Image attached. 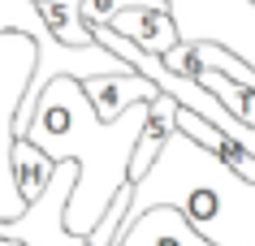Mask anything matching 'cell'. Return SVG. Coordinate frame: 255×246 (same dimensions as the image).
<instances>
[{"label":"cell","mask_w":255,"mask_h":246,"mask_svg":"<svg viewBox=\"0 0 255 246\" xmlns=\"http://www.w3.org/2000/svg\"><path fill=\"white\" fill-rule=\"evenodd\" d=\"M147 121H151V99L130 104L121 117H100L82 78L61 74L48 82L22 138L39 143L52 160L78 164V186L65 207V225L74 233H91L113 207V199L126 186H134L130 164H134V147Z\"/></svg>","instance_id":"6da1fadb"},{"label":"cell","mask_w":255,"mask_h":246,"mask_svg":"<svg viewBox=\"0 0 255 246\" xmlns=\"http://www.w3.org/2000/svg\"><path fill=\"white\" fill-rule=\"evenodd\" d=\"M160 203L182 207L195 220V229L208 233L216 246H255V181L229 168L182 125L169 134L151 173L134 181V203L126 212V225H134L143 212Z\"/></svg>","instance_id":"7a4b0ae2"},{"label":"cell","mask_w":255,"mask_h":246,"mask_svg":"<svg viewBox=\"0 0 255 246\" xmlns=\"http://www.w3.org/2000/svg\"><path fill=\"white\" fill-rule=\"evenodd\" d=\"M35 65H39V39L26 30H4L0 35V220H17L30 207L13 168V147H17V112L30 91Z\"/></svg>","instance_id":"3957f363"},{"label":"cell","mask_w":255,"mask_h":246,"mask_svg":"<svg viewBox=\"0 0 255 246\" xmlns=\"http://www.w3.org/2000/svg\"><path fill=\"white\" fill-rule=\"evenodd\" d=\"M182 43H221L255 69V0H169Z\"/></svg>","instance_id":"277c9868"},{"label":"cell","mask_w":255,"mask_h":246,"mask_svg":"<svg viewBox=\"0 0 255 246\" xmlns=\"http://www.w3.org/2000/svg\"><path fill=\"white\" fill-rule=\"evenodd\" d=\"M74 186H78V164L61 160L52 181L30 199V207L22 216L0 220V233L17 238V242H26V246H91V233H74L65 225V207H69Z\"/></svg>","instance_id":"5b68a950"},{"label":"cell","mask_w":255,"mask_h":246,"mask_svg":"<svg viewBox=\"0 0 255 246\" xmlns=\"http://www.w3.org/2000/svg\"><path fill=\"white\" fill-rule=\"evenodd\" d=\"M117 246H216L208 233L195 229V220L173 203H160L143 212L134 225L117 233Z\"/></svg>","instance_id":"8992f818"},{"label":"cell","mask_w":255,"mask_h":246,"mask_svg":"<svg viewBox=\"0 0 255 246\" xmlns=\"http://www.w3.org/2000/svg\"><path fill=\"white\" fill-rule=\"evenodd\" d=\"M82 86L95 99L100 117H121L138 99H160V86L138 69H130V74H95V78H82Z\"/></svg>","instance_id":"52a82bcc"},{"label":"cell","mask_w":255,"mask_h":246,"mask_svg":"<svg viewBox=\"0 0 255 246\" xmlns=\"http://www.w3.org/2000/svg\"><path fill=\"white\" fill-rule=\"evenodd\" d=\"M56 164L48 151L39 147V143H30V138H17V147H13V168H17V181H22V190H26V199H35V194L52 181L56 173Z\"/></svg>","instance_id":"ba28073f"}]
</instances>
